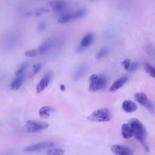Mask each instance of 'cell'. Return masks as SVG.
Listing matches in <instances>:
<instances>
[{
  "label": "cell",
  "instance_id": "obj_29",
  "mask_svg": "<svg viewBox=\"0 0 155 155\" xmlns=\"http://www.w3.org/2000/svg\"><path fill=\"white\" fill-rule=\"evenodd\" d=\"M37 54V50H27L25 52V55L28 57H33Z\"/></svg>",
  "mask_w": 155,
  "mask_h": 155
},
{
  "label": "cell",
  "instance_id": "obj_26",
  "mask_svg": "<svg viewBox=\"0 0 155 155\" xmlns=\"http://www.w3.org/2000/svg\"><path fill=\"white\" fill-rule=\"evenodd\" d=\"M121 64L122 65L125 70H128L131 65V61L129 59H125L121 62Z\"/></svg>",
  "mask_w": 155,
  "mask_h": 155
},
{
  "label": "cell",
  "instance_id": "obj_27",
  "mask_svg": "<svg viewBox=\"0 0 155 155\" xmlns=\"http://www.w3.org/2000/svg\"><path fill=\"white\" fill-rule=\"evenodd\" d=\"M138 67H139L138 62H137V61L133 62L132 63H131V65H130V68H129L128 71H130L131 72L134 71L138 68Z\"/></svg>",
  "mask_w": 155,
  "mask_h": 155
},
{
  "label": "cell",
  "instance_id": "obj_5",
  "mask_svg": "<svg viewBox=\"0 0 155 155\" xmlns=\"http://www.w3.org/2000/svg\"><path fill=\"white\" fill-rule=\"evenodd\" d=\"M54 145V143L53 142H50V141L41 142L31 145L25 147L24 149V151L25 153L36 152V151H39L45 150V149L51 148Z\"/></svg>",
  "mask_w": 155,
  "mask_h": 155
},
{
  "label": "cell",
  "instance_id": "obj_31",
  "mask_svg": "<svg viewBox=\"0 0 155 155\" xmlns=\"http://www.w3.org/2000/svg\"><path fill=\"white\" fill-rule=\"evenodd\" d=\"M60 89L61 91H64L65 90V85L64 84H61L60 85Z\"/></svg>",
  "mask_w": 155,
  "mask_h": 155
},
{
  "label": "cell",
  "instance_id": "obj_4",
  "mask_svg": "<svg viewBox=\"0 0 155 155\" xmlns=\"http://www.w3.org/2000/svg\"><path fill=\"white\" fill-rule=\"evenodd\" d=\"M27 131L29 133H38L48 128V124L44 121L38 120H28L25 123Z\"/></svg>",
  "mask_w": 155,
  "mask_h": 155
},
{
  "label": "cell",
  "instance_id": "obj_24",
  "mask_svg": "<svg viewBox=\"0 0 155 155\" xmlns=\"http://www.w3.org/2000/svg\"><path fill=\"white\" fill-rule=\"evenodd\" d=\"M27 65H28V63L27 62H22V64H21L15 73V76L23 74L24 71L25 70V68H27Z\"/></svg>",
  "mask_w": 155,
  "mask_h": 155
},
{
  "label": "cell",
  "instance_id": "obj_20",
  "mask_svg": "<svg viewBox=\"0 0 155 155\" xmlns=\"http://www.w3.org/2000/svg\"><path fill=\"white\" fill-rule=\"evenodd\" d=\"M73 19V13H64L61 15V16L59 17L58 19V22L61 24H65L71 20Z\"/></svg>",
  "mask_w": 155,
  "mask_h": 155
},
{
  "label": "cell",
  "instance_id": "obj_15",
  "mask_svg": "<svg viewBox=\"0 0 155 155\" xmlns=\"http://www.w3.org/2000/svg\"><path fill=\"white\" fill-rule=\"evenodd\" d=\"M54 111H55V110L51 107L43 106L39 109V115L40 117L42 119H47Z\"/></svg>",
  "mask_w": 155,
  "mask_h": 155
},
{
  "label": "cell",
  "instance_id": "obj_2",
  "mask_svg": "<svg viewBox=\"0 0 155 155\" xmlns=\"http://www.w3.org/2000/svg\"><path fill=\"white\" fill-rule=\"evenodd\" d=\"M111 117L110 111L108 108H103L94 111L88 116L87 119L93 122H104L110 121Z\"/></svg>",
  "mask_w": 155,
  "mask_h": 155
},
{
  "label": "cell",
  "instance_id": "obj_8",
  "mask_svg": "<svg viewBox=\"0 0 155 155\" xmlns=\"http://www.w3.org/2000/svg\"><path fill=\"white\" fill-rule=\"evenodd\" d=\"M111 150L115 155H134V151L131 148L123 145H113L111 147Z\"/></svg>",
  "mask_w": 155,
  "mask_h": 155
},
{
  "label": "cell",
  "instance_id": "obj_14",
  "mask_svg": "<svg viewBox=\"0 0 155 155\" xmlns=\"http://www.w3.org/2000/svg\"><path fill=\"white\" fill-rule=\"evenodd\" d=\"M24 82V75H18L16 76V77L13 79V80L12 81L10 87V89L13 91L18 90Z\"/></svg>",
  "mask_w": 155,
  "mask_h": 155
},
{
  "label": "cell",
  "instance_id": "obj_25",
  "mask_svg": "<svg viewBox=\"0 0 155 155\" xmlns=\"http://www.w3.org/2000/svg\"><path fill=\"white\" fill-rule=\"evenodd\" d=\"M42 68V64L40 63H37L33 65V73H32V75L35 76V74H36L37 73H38L40 70Z\"/></svg>",
  "mask_w": 155,
  "mask_h": 155
},
{
  "label": "cell",
  "instance_id": "obj_13",
  "mask_svg": "<svg viewBox=\"0 0 155 155\" xmlns=\"http://www.w3.org/2000/svg\"><path fill=\"white\" fill-rule=\"evenodd\" d=\"M121 134L122 137L125 139H130L133 136V129L129 122L125 123L122 125Z\"/></svg>",
  "mask_w": 155,
  "mask_h": 155
},
{
  "label": "cell",
  "instance_id": "obj_12",
  "mask_svg": "<svg viewBox=\"0 0 155 155\" xmlns=\"http://www.w3.org/2000/svg\"><path fill=\"white\" fill-rule=\"evenodd\" d=\"M54 44V39L53 38H50L45 40L42 44L38 48V52L40 54H44L47 52L50 48L53 46Z\"/></svg>",
  "mask_w": 155,
  "mask_h": 155
},
{
  "label": "cell",
  "instance_id": "obj_6",
  "mask_svg": "<svg viewBox=\"0 0 155 155\" xmlns=\"http://www.w3.org/2000/svg\"><path fill=\"white\" fill-rule=\"evenodd\" d=\"M134 97L136 101L138 102L139 104L145 107L151 112L154 111V107L151 104V102L148 100L145 93L143 92H138L134 94Z\"/></svg>",
  "mask_w": 155,
  "mask_h": 155
},
{
  "label": "cell",
  "instance_id": "obj_18",
  "mask_svg": "<svg viewBox=\"0 0 155 155\" xmlns=\"http://www.w3.org/2000/svg\"><path fill=\"white\" fill-rule=\"evenodd\" d=\"M49 12V9L46 7H41L39 8H37L32 12H29L27 14L28 16H39L45 13H47Z\"/></svg>",
  "mask_w": 155,
  "mask_h": 155
},
{
  "label": "cell",
  "instance_id": "obj_22",
  "mask_svg": "<svg viewBox=\"0 0 155 155\" xmlns=\"http://www.w3.org/2000/svg\"><path fill=\"white\" fill-rule=\"evenodd\" d=\"M109 53V50L107 48V47H103L102 48H101L98 52L96 54V58L98 59H102L104 57H105L106 56H107Z\"/></svg>",
  "mask_w": 155,
  "mask_h": 155
},
{
  "label": "cell",
  "instance_id": "obj_11",
  "mask_svg": "<svg viewBox=\"0 0 155 155\" xmlns=\"http://www.w3.org/2000/svg\"><path fill=\"white\" fill-rule=\"evenodd\" d=\"M122 108L126 113H131L137 110V104L131 100H125L122 102Z\"/></svg>",
  "mask_w": 155,
  "mask_h": 155
},
{
  "label": "cell",
  "instance_id": "obj_16",
  "mask_svg": "<svg viewBox=\"0 0 155 155\" xmlns=\"http://www.w3.org/2000/svg\"><path fill=\"white\" fill-rule=\"evenodd\" d=\"M87 71V67L85 65H80L74 71L73 78L76 81L79 80L85 74Z\"/></svg>",
  "mask_w": 155,
  "mask_h": 155
},
{
  "label": "cell",
  "instance_id": "obj_1",
  "mask_svg": "<svg viewBox=\"0 0 155 155\" xmlns=\"http://www.w3.org/2000/svg\"><path fill=\"white\" fill-rule=\"evenodd\" d=\"M129 123L131 125L133 136L141 143L146 151H149L148 146L147 143V132L143 124L137 118H132L129 120Z\"/></svg>",
  "mask_w": 155,
  "mask_h": 155
},
{
  "label": "cell",
  "instance_id": "obj_28",
  "mask_svg": "<svg viewBox=\"0 0 155 155\" xmlns=\"http://www.w3.org/2000/svg\"><path fill=\"white\" fill-rule=\"evenodd\" d=\"M47 27V23L45 21H42L41 22L37 27V30L38 31H42L44 30Z\"/></svg>",
  "mask_w": 155,
  "mask_h": 155
},
{
  "label": "cell",
  "instance_id": "obj_10",
  "mask_svg": "<svg viewBox=\"0 0 155 155\" xmlns=\"http://www.w3.org/2000/svg\"><path fill=\"white\" fill-rule=\"evenodd\" d=\"M128 79V78L127 76H123L119 78L116 81H115L110 86V87L109 88V91L110 92H114L117 91L124 86V85L127 82Z\"/></svg>",
  "mask_w": 155,
  "mask_h": 155
},
{
  "label": "cell",
  "instance_id": "obj_21",
  "mask_svg": "<svg viewBox=\"0 0 155 155\" xmlns=\"http://www.w3.org/2000/svg\"><path fill=\"white\" fill-rule=\"evenodd\" d=\"M65 151L62 148H55L53 149H49L46 152V155H64Z\"/></svg>",
  "mask_w": 155,
  "mask_h": 155
},
{
  "label": "cell",
  "instance_id": "obj_9",
  "mask_svg": "<svg viewBox=\"0 0 155 155\" xmlns=\"http://www.w3.org/2000/svg\"><path fill=\"white\" fill-rule=\"evenodd\" d=\"M49 5L55 12L63 14L67 8L68 2L65 0H54L50 2Z\"/></svg>",
  "mask_w": 155,
  "mask_h": 155
},
{
  "label": "cell",
  "instance_id": "obj_3",
  "mask_svg": "<svg viewBox=\"0 0 155 155\" xmlns=\"http://www.w3.org/2000/svg\"><path fill=\"white\" fill-rule=\"evenodd\" d=\"M90 84L88 90L91 92H96L105 87L107 80L104 76H98L96 74H92L89 77Z\"/></svg>",
  "mask_w": 155,
  "mask_h": 155
},
{
  "label": "cell",
  "instance_id": "obj_19",
  "mask_svg": "<svg viewBox=\"0 0 155 155\" xmlns=\"http://www.w3.org/2000/svg\"><path fill=\"white\" fill-rule=\"evenodd\" d=\"M143 68L147 73L150 76L155 78V67H154L150 63L145 62L143 64Z\"/></svg>",
  "mask_w": 155,
  "mask_h": 155
},
{
  "label": "cell",
  "instance_id": "obj_23",
  "mask_svg": "<svg viewBox=\"0 0 155 155\" xmlns=\"http://www.w3.org/2000/svg\"><path fill=\"white\" fill-rule=\"evenodd\" d=\"M86 13H87V11L85 8H81L76 11L74 13H73V19H79L84 17V16H85Z\"/></svg>",
  "mask_w": 155,
  "mask_h": 155
},
{
  "label": "cell",
  "instance_id": "obj_17",
  "mask_svg": "<svg viewBox=\"0 0 155 155\" xmlns=\"http://www.w3.org/2000/svg\"><path fill=\"white\" fill-rule=\"evenodd\" d=\"M93 41V35L92 33H88L86 34L81 39L80 42V45L84 48L88 47Z\"/></svg>",
  "mask_w": 155,
  "mask_h": 155
},
{
  "label": "cell",
  "instance_id": "obj_30",
  "mask_svg": "<svg viewBox=\"0 0 155 155\" xmlns=\"http://www.w3.org/2000/svg\"><path fill=\"white\" fill-rule=\"evenodd\" d=\"M84 48L82 47V46H81V45H79L78 46L77 48H76V51H77L78 53H81V52H82V51L84 50Z\"/></svg>",
  "mask_w": 155,
  "mask_h": 155
},
{
  "label": "cell",
  "instance_id": "obj_32",
  "mask_svg": "<svg viewBox=\"0 0 155 155\" xmlns=\"http://www.w3.org/2000/svg\"><path fill=\"white\" fill-rule=\"evenodd\" d=\"M90 1H94V0H90Z\"/></svg>",
  "mask_w": 155,
  "mask_h": 155
},
{
  "label": "cell",
  "instance_id": "obj_7",
  "mask_svg": "<svg viewBox=\"0 0 155 155\" xmlns=\"http://www.w3.org/2000/svg\"><path fill=\"white\" fill-rule=\"evenodd\" d=\"M52 77H53V73L51 71H47L44 74V76L42 78V79L40 80V81L38 82V84L36 85V91L38 94L41 93L47 87Z\"/></svg>",
  "mask_w": 155,
  "mask_h": 155
}]
</instances>
